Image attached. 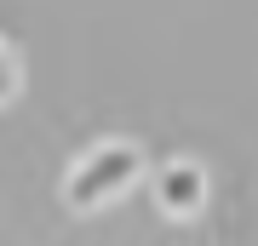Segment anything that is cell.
I'll use <instances>...</instances> for the list:
<instances>
[{
	"instance_id": "6da1fadb",
	"label": "cell",
	"mask_w": 258,
	"mask_h": 246,
	"mask_svg": "<svg viewBox=\"0 0 258 246\" xmlns=\"http://www.w3.org/2000/svg\"><path fill=\"white\" fill-rule=\"evenodd\" d=\"M138 178H144V149L138 143H98V149H86V155L69 166L63 201L75 212H98V206L120 201Z\"/></svg>"
},
{
	"instance_id": "7a4b0ae2",
	"label": "cell",
	"mask_w": 258,
	"mask_h": 246,
	"mask_svg": "<svg viewBox=\"0 0 258 246\" xmlns=\"http://www.w3.org/2000/svg\"><path fill=\"white\" fill-rule=\"evenodd\" d=\"M149 195H155V206L166 218H195L201 201H207V172L195 160H172V166H161L149 178Z\"/></svg>"
},
{
	"instance_id": "3957f363",
	"label": "cell",
	"mask_w": 258,
	"mask_h": 246,
	"mask_svg": "<svg viewBox=\"0 0 258 246\" xmlns=\"http://www.w3.org/2000/svg\"><path fill=\"white\" fill-rule=\"evenodd\" d=\"M18 98V57H12V46L0 40V103Z\"/></svg>"
}]
</instances>
